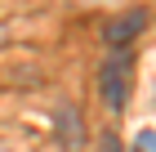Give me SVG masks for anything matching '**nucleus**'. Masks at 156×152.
<instances>
[{"label": "nucleus", "mask_w": 156, "mask_h": 152, "mask_svg": "<svg viewBox=\"0 0 156 152\" xmlns=\"http://www.w3.org/2000/svg\"><path fill=\"white\" fill-rule=\"evenodd\" d=\"M0 152H9V148H0Z\"/></svg>", "instance_id": "obj_5"}, {"label": "nucleus", "mask_w": 156, "mask_h": 152, "mask_svg": "<svg viewBox=\"0 0 156 152\" xmlns=\"http://www.w3.org/2000/svg\"><path fill=\"white\" fill-rule=\"evenodd\" d=\"M103 152H116V139L112 134H103Z\"/></svg>", "instance_id": "obj_4"}, {"label": "nucleus", "mask_w": 156, "mask_h": 152, "mask_svg": "<svg viewBox=\"0 0 156 152\" xmlns=\"http://www.w3.org/2000/svg\"><path fill=\"white\" fill-rule=\"evenodd\" d=\"M129 58L125 54H116V58L103 63V76H98V90H103V103L112 107V112H120L125 107V98H129Z\"/></svg>", "instance_id": "obj_1"}, {"label": "nucleus", "mask_w": 156, "mask_h": 152, "mask_svg": "<svg viewBox=\"0 0 156 152\" xmlns=\"http://www.w3.org/2000/svg\"><path fill=\"white\" fill-rule=\"evenodd\" d=\"M143 23H147V13H143V9H134V13H120L116 23L107 27V40H112V45H125V40H134V36L143 32Z\"/></svg>", "instance_id": "obj_2"}, {"label": "nucleus", "mask_w": 156, "mask_h": 152, "mask_svg": "<svg viewBox=\"0 0 156 152\" xmlns=\"http://www.w3.org/2000/svg\"><path fill=\"white\" fill-rule=\"evenodd\" d=\"M138 152H152V130H143V134H138Z\"/></svg>", "instance_id": "obj_3"}]
</instances>
